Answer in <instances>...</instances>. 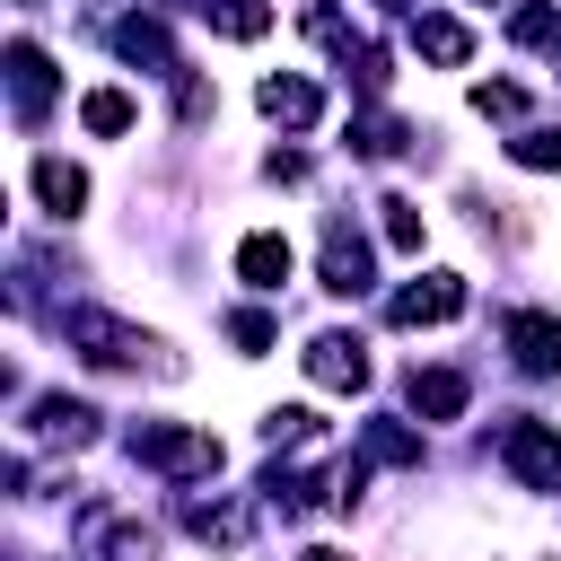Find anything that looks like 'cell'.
I'll return each instance as SVG.
<instances>
[{
	"mask_svg": "<svg viewBox=\"0 0 561 561\" xmlns=\"http://www.w3.org/2000/svg\"><path fill=\"white\" fill-rule=\"evenodd\" d=\"M386 316L394 324H447V316H465V280L456 272H421V280H403L386 298Z\"/></svg>",
	"mask_w": 561,
	"mask_h": 561,
	"instance_id": "277c9868",
	"label": "cell"
},
{
	"mask_svg": "<svg viewBox=\"0 0 561 561\" xmlns=\"http://www.w3.org/2000/svg\"><path fill=\"white\" fill-rule=\"evenodd\" d=\"M508 359H517L526 377H561V316L517 307V316H508Z\"/></svg>",
	"mask_w": 561,
	"mask_h": 561,
	"instance_id": "ba28073f",
	"label": "cell"
},
{
	"mask_svg": "<svg viewBox=\"0 0 561 561\" xmlns=\"http://www.w3.org/2000/svg\"><path fill=\"white\" fill-rule=\"evenodd\" d=\"M298 561H351V552H333V543H307V552H298Z\"/></svg>",
	"mask_w": 561,
	"mask_h": 561,
	"instance_id": "f1b7e54d",
	"label": "cell"
},
{
	"mask_svg": "<svg viewBox=\"0 0 561 561\" xmlns=\"http://www.w3.org/2000/svg\"><path fill=\"white\" fill-rule=\"evenodd\" d=\"M228 342H237V351H272V316H263V307H237V316H228Z\"/></svg>",
	"mask_w": 561,
	"mask_h": 561,
	"instance_id": "4316f807",
	"label": "cell"
},
{
	"mask_svg": "<svg viewBox=\"0 0 561 561\" xmlns=\"http://www.w3.org/2000/svg\"><path fill=\"white\" fill-rule=\"evenodd\" d=\"M184 526H193L202 543H219V552H245L254 508H245V500H193V508H184Z\"/></svg>",
	"mask_w": 561,
	"mask_h": 561,
	"instance_id": "8fae6325",
	"label": "cell"
},
{
	"mask_svg": "<svg viewBox=\"0 0 561 561\" xmlns=\"http://www.w3.org/2000/svg\"><path fill=\"white\" fill-rule=\"evenodd\" d=\"M53 88H61V79H53V61L18 35V44H9V105H18V123H26V131L53 114Z\"/></svg>",
	"mask_w": 561,
	"mask_h": 561,
	"instance_id": "5b68a950",
	"label": "cell"
},
{
	"mask_svg": "<svg viewBox=\"0 0 561 561\" xmlns=\"http://www.w3.org/2000/svg\"><path fill=\"white\" fill-rule=\"evenodd\" d=\"M289 263H298V254H289V237H272V228H254V237L237 245V280H245V289H280Z\"/></svg>",
	"mask_w": 561,
	"mask_h": 561,
	"instance_id": "7c38bea8",
	"label": "cell"
},
{
	"mask_svg": "<svg viewBox=\"0 0 561 561\" xmlns=\"http://www.w3.org/2000/svg\"><path fill=\"white\" fill-rule=\"evenodd\" d=\"M342 70H351V88H359V96H386V79H394V70H386V44H368V35H359V44H342Z\"/></svg>",
	"mask_w": 561,
	"mask_h": 561,
	"instance_id": "7402d4cb",
	"label": "cell"
},
{
	"mask_svg": "<svg viewBox=\"0 0 561 561\" xmlns=\"http://www.w3.org/2000/svg\"><path fill=\"white\" fill-rule=\"evenodd\" d=\"M114 53L140 61V70H175V35H167L158 18H123V26H114Z\"/></svg>",
	"mask_w": 561,
	"mask_h": 561,
	"instance_id": "9a60e30c",
	"label": "cell"
},
{
	"mask_svg": "<svg viewBox=\"0 0 561 561\" xmlns=\"http://www.w3.org/2000/svg\"><path fill=\"white\" fill-rule=\"evenodd\" d=\"M377 9H412V0H377Z\"/></svg>",
	"mask_w": 561,
	"mask_h": 561,
	"instance_id": "f546056e",
	"label": "cell"
},
{
	"mask_svg": "<svg viewBox=\"0 0 561 561\" xmlns=\"http://www.w3.org/2000/svg\"><path fill=\"white\" fill-rule=\"evenodd\" d=\"M254 105H263L272 123H289V131H307V123L324 114V96H316V79H289V70H272V79L254 88Z\"/></svg>",
	"mask_w": 561,
	"mask_h": 561,
	"instance_id": "30bf717a",
	"label": "cell"
},
{
	"mask_svg": "<svg viewBox=\"0 0 561 561\" xmlns=\"http://www.w3.org/2000/svg\"><path fill=\"white\" fill-rule=\"evenodd\" d=\"M61 333H70V351L96 359V368H167V377H175V351H167L158 333H140V324L105 316V307H70Z\"/></svg>",
	"mask_w": 561,
	"mask_h": 561,
	"instance_id": "6da1fadb",
	"label": "cell"
},
{
	"mask_svg": "<svg viewBox=\"0 0 561 561\" xmlns=\"http://www.w3.org/2000/svg\"><path fill=\"white\" fill-rule=\"evenodd\" d=\"M26 430H35L44 447H88V438H96V412H88V403H70V394H35Z\"/></svg>",
	"mask_w": 561,
	"mask_h": 561,
	"instance_id": "9c48e42d",
	"label": "cell"
},
{
	"mask_svg": "<svg viewBox=\"0 0 561 561\" xmlns=\"http://www.w3.org/2000/svg\"><path fill=\"white\" fill-rule=\"evenodd\" d=\"M263 175H272V184H307V158H298V149H272Z\"/></svg>",
	"mask_w": 561,
	"mask_h": 561,
	"instance_id": "83f0119b",
	"label": "cell"
},
{
	"mask_svg": "<svg viewBox=\"0 0 561 561\" xmlns=\"http://www.w3.org/2000/svg\"><path fill=\"white\" fill-rule=\"evenodd\" d=\"M508 35H517V44H552V35H561V9H552V0H526V9H508Z\"/></svg>",
	"mask_w": 561,
	"mask_h": 561,
	"instance_id": "cb8c5ba5",
	"label": "cell"
},
{
	"mask_svg": "<svg viewBox=\"0 0 561 561\" xmlns=\"http://www.w3.org/2000/svg\"><path fill=\"white\" fill-rule=\"evenodd\" d=\"M359 456H368V465H421V430H403V421H368V430H359Z\"/></svg>",
	"mask_w": 561,
	"mask_h": 561,
	"instance_id": "e0dca14e",
	"label": "cell"
},
{
	"mask_svg": "<svg viewBox=\"0 0 561 561\" xmlns=\"http://www.w3.org/2000/svg\"><path fill=\"white\" fill-rule=\"evenodd\" d=\"M412 44H421L430 61H447V70H456V61H473V35H465L456 18H412Z\"/></svg>",
	"mask_w": 561,
	"mask_h": 561,
	"instance_id": "ac0fdd59",
	"label": "cell"
},
{
	"mask_svg": "<svg viewBox=\"0 0 561 561\" xmlns=\"http://www.w3.org/2000/svg\"><path fill=\"white\" fill-rule=\"evenodd\" d=\"M403 140H412V131H403V123H394V114H359V123H351V140H342V149H351V158H394V149H403Z\"/></svg>",
	"mask_w": 561,
	"mask_h": 561,
	"instance_id": "ffe728a7",
	"label": "cell"
},
{
	"mask_svg": "<svg viewBox=\"0 0 561 561\" xmlns=\"http://www.w3.org/2000/svg\"><path fill=\"white\" fill-rule=\"evenodd\" d=\"M473 114H500V123H517V114H526V88H517V79H482V88H473Z\"/></svg>",
	"mask_w": 561,
	"mask_h": 561,
	"instance_id": "d4e9b609",
	"label": "cell"
},
{
	"mask_svg": "<svg viewBox=\"0 0 561 561\" xmlns=\"http://www.w3.org/2000/svg\"><path fill=\"white\" fill-rule=\"evenodd\" d=\"M368 280H377V254H368V237H359L351 219H333V228H324V289H333V298H359Z\"/></svg>",
	"mask_w": 561,
	"mask_h": 561,
	"instance_id": "8992f818",
	"label": "cell"
},
{
	"mask_svg": "<svg viewBox=\"0 0 561 561\" xmlns=\"http://www.w3.org/2000/svg\"><path fill=\"white\" fill-rule=\"evenodd\" d=\"M307 377L333 386V394H359V386H368V342H359V333H316V342H307Z\"/></svg>",
	"mask_w": 561,
	"mask_h": 561,
	"instance_id": "52a82bcc",
	"label": "cell"
},
{
	"mask_svg": "<svg viewBox=\"0 0 561 561\" xmlns=\"http://www.w3.org/2000/svg\"><path fill=\"white\" fill-rule=\"evenodd\" d=\"M324 438V421L307 412V403H280V412H263V447L272 456H298V447H316Z\"/></svg>",
	"mask_w": 561,
	"mask_h": 561,
	"instance_id": "2e32d148",
	"label": "cell"
},
{
	"mask_svg": "<svg viewBox=\"0 0 561 561\" xmlns=\"http://www.w3.org/2000/svg\"><path fill=\"white\" fill-rule=\"evenodd\" d=\"M79 123H88L96 140H114V131H131V96H123V88H88V96H79Z\"/></svg>",
	"mask_w": 561,
	"mask_h": 561,
	"instance_id": "d6986e66",
	"label": "cell"
},
{
	"mask_svg": "<svg viewBox=\"0 0 561 561\" xmlns=\"http://www.w3.org/2000/svg\"><path fill=\"white\" fill-rule=\"evenodd\" d=\"M35 202H44L53 219H79V210H88V175H79L70 158H35Z\"/></svg>",
	"mask_w": 561,
	"mask_h": 561,
	"instance_id": "4fadbf2b",
	"label": "cell"
},
{
	"mask_svg": "<svg viewBox=\"0 0 561 561\" xmlns=\"http://www.w3.org/2000/svg\"><path fill=\"white\" fill-rule=\"evenodd\" d=\"M500 465L526 491H561V430L552 421H500Z\"/></svg>",
	"mask_w": 561,
	"mask_h": 561,
	"instance_id": "3957f363",
	"label": "cell"
},
{
	"mask_svg": "<svg viewBox=\"0 0 561 561\" xmlns=\"http://www.w3.org/2000/svg\"><path fill=\"white\" fill-rule=\"evenodd\" d=\"M508 158H517V167H535V175H552V167H561V131H517V140H508Z\"/></svg>",
	"mask_w": 561,
	"mask_h": 561,
	"instance_id": "484cf974",
	"label": "cell"
},
{
	"mask_svg": "<svg viewBox=\"0 0 561 561\" xmlns=\"http://www.w3.org/2000/svg\"><path fill=\"white\" fill-rule=\"evenodd\" d=\"M465 394H473L465 368H412V412H421V421H456Z\"/></svg>",
	"mask_w": 561,
	"mask_h": 561,
	"instance_id": "5bb4252c",
	"label": "cell"
},
{
	"mask_svg": "<svg viewBox=\"0 0 561 561\" xmlns=\"http://www.w3.org/2000/svg\"><path fill=\"white\" fill-rule=\"evenodd\" d=\"M377 210H386V245H394V254H421V202H403V193H386Z\"/></svg>",
	"mask_w": 561,
	"mask_h": 561,
	"instance_id": "603a6c76",
	"label": "cell"
},
{
	"mask_svg": "<svg viewBox=\"0 0 561 561\" xmlns=\"http://www.w3.org/2000/svg\"><path fill=\"white\" fill-rule=\"evenodd\" d=\"M210 26H219L228 44H254V35L272 26V0H210Z\"/></svg>",
	"mask_w": 561,
	"mask_h": 561,
	"instance_id": "44dd1931",
	"label": "cell"
},
{
	"mask_svg": "<svg viewBox=\"0 0 561 561\" xmlns=\"http://www.w3.org/2000/svg\"><path fill=\"white\" fill-rule=\"evenodd\" d=\"M131 456H140L149 473H175V482L219 473V438H210V430H184V421H140V430H131Z\"/></svg>",
	"mask_w": 561,
	"mask_h": 561,
	"instance_id": "7a4b0ae2",
	"label": "cell"
}]
</instances>
